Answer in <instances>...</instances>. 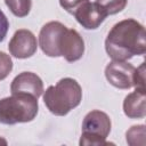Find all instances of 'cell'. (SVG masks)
Returning a JSON list of instances; mask_svg holds the SVG:
<instances>
[{"instance_id":"obj_4","label":"cell","mask_w":146,"mask_h":146,"mask_svg":"<svg viewBox=\"0 0 146 146\" xmlns=\"http://www.w3.org/2000/svg\"><path fill=\"white\" fill-rule=\"evenodd\" d=\"M110 116L98 110L89 112L82 122V135L80 138L81 146H103L108 145L106 141L111 132Z\"/></svg>"},{"instance_id":"obj_8","label":"cell","mask_w":146,"mask_h":146,"mask_svg":"<svg viewBox=\"0 0 146 146\" xmlns=\"http://www.w3.org/2000/svg\"><path fill=\"white\" fill-rule=\"evenodd\" d=\"M36 38L30 31L25 29H21L16 31L9 41L8 49L10 55L16 58L24 59L33 56L36 51Z\"/></svg>"},{"instance_id":"obj_9","label":"cell","mask_w":146,"mask_h":146,"mask_svg":"<svg viewBox=\"0 0 146 146\" xmlns=\"http://www.w3.org/2000/svg\"><path fill=\"white\" fill-rule=\"evenodd\" d=\"M59 52L67 62L73 63L79 60L84 52V41L78 31L66 29L59 42Z\"/></svg>"},{"instance_id":"obj_15","label":"cell","mask_w":146,"mask_h":146,"mask_svg":"<svg viewBox=\"0 0 146 146\" xmlns=\"http://www.w3.org/2000/svg\"><path fill=\"white\" fill-rule=\"evenodd\" d=\"M13 70V60L9 55L0 51V80H3Z\"/></svg>"},{"instance_id":"obj_12","label":"cell","mask_w":146,"mask_h":146,"mask_svg":"<svg viewBox=\"0 0 146 146\" xmlns=\"http://www.w3.org/2000/svg\"><path fill=\"white\" fill-rule=\"evenodd\" d=\"M127 143L130 146H144L145 145V125H132L125 133Z\"/></svg>"},{"instance_id":"obj_17","label":"cell","mask_w":146,"mask_h":146,"mask_svg":"<svg viewBox=\"0 0 146 146\" xmlns=\"http://www.w3.org/2000/svg\"><path fill=\"white\" fill-rule=\"evenodd\" d=\"M136 88L145 89V64L143 63L136 71Z\"/></svg>"},{"instance_id":"obj_11","label":"cell","mask_w":146,"mask_h":146,"mask_svg":"<svg viewBox=\"0 0 146 146\" xmlns=\"http://www.w3.org/2000/svg\"><path fill=\"white\" fill-rule=\"evenodd\" d=\"M123 112L129 119H143L146 115L145 89L136 88L123 100Z\"/></svg>"},{"instance_id":"obj_14","label":"cell","mask_w":146,"mask_h":146,"mask_svg":"<svg viewBox=\"0 0 146 146\" xmlns=\"http://www.w3.org/2000/svg\"><path fill=\"white\" fill-rule=\"evenodd\" d=\"M127 1L128 0H96L95 2L108 16L122 11L127 6Z\"/></svg>"},{"instance_id":"obj_16","label":"cell","mask_w":146,"mask_h":146,"mask_svg":"<svg viewBox=\"0 0 146 146\" xmlns=\"http://www.w3.org/2000/svg\"><path fill=\"white\" fill-rule=\"evenodd\" d=\"M8 29H9V22L6 17V15L3 14V11L0 9V42L5 40Z\"/></svg>"},{"instance_id":"obj_2","label":"cell","mask_w":146,"mask_h":146,"mask_svg":"<svg viewBox=\"0 0 146 146\" xmlns=\"http://www.w3.org/2000/svg\"><path fill=\"white\" fill-rule=\"evenodd\" d=\"M81 100V86L72 78L60 79L55 86H49L43 94L44 105L57 116L66 115L71 110L79 106Z\"/></svg>"},{"instance_id":"obj_6","label":"cell","mask_w":146,"mask_h":146,"mask_svg":"<svg viewBox=\"0 0 146 146\" xmlns=\"http://www.w3.org/2000/svg\"><path fill=\"white\" fill-rule=\"evenodd\" d=\"M66 26L57 21L48 22L42 26L39 33V46L43 54L49 57H60L59 42Z\"/></svg>"},{"instance_id":"obj_10","label":"cell","mask_w":146,"mask_h":146,"mask_svg":"<svg viewBox=\"0 0 146 146\" xmlns=\"http://www.w3.org/2000/svg\"><path fill=\"white\" fill-rule=\"evenodd\" d=\"M11 94H27L39 98L43 92V82L32 72H22L14 78L10 84Z\"/></svg>"},{"instance_id":"obj_13","label":"cell","mask_w":146,"mask_h":146,"mask_svg":"<svg viewBox=\"0 0 146 146\" xmlns=\"http://www.w3.org/2000/svg\"><path fill=\"white\" fill-rule=\"evenodd\" d=\"M9 10L17 17H25L29 15L32 1L31 0H5Z\"/></svg>"},{"instance_id":"obj_1","label":"cell","mask_w":146,"mask_h":146,"mask_svg":"<svg viewBox=\"0 0 146 146\" xmlns=\"http://www.w3.org/2000/svg\"><path fill=\"white\" fill-rule=\"evenodd\" d=\"M105 49L113 60H128L146 52L145 27L136 19L128 18L116 23L107 34Z\"/></svg>"},{"instance_id":"obj_7","label":"cell","mask_w":146,"mask_h":146,"mask_svg":"<svg viewBox=\"0 0 146 146\" xmlns=\"http://www.w3.org/2000/svg\"><path fill=\"white\" fill-rule=\"evenodd\" d=\"M70 14H72L78 23L87 30H96L107 17L104 10L96 2H90V0L80 1Z\"/></svg>"},{"instance_id":"obj_3","label":"cell","mask_w":146,"mask_h":146,"mask_svg":"<svg viewBox=\"0 0 146 146\" xmlns=\"http://www.w3.org/2000/svg\"><path fill=\"white\" fill-rule=\"evenodd\" d=\"M38 98L27 94H11L0 99V123L16 124L31 122L38 114Z\"/></svg>"},{"instance_id":"obj_18","label":"cell","mask_w":146,"mask_h":146,"mask_svg":"<svg viewBox=\"0 0 146 146\" xmlns=\"http://www.w3.org/2000/svg\"><path fill=\"white\" fill-rule=\"evenodd\" d=\"M8 143H7V140L5 139V138H2V137H0V145H7Z\"/></svg>"},{"instance_id":"obj_5","label":"cell","mask_w":146,"mask_h":146,"mask_svg":"<svg viewBox=\"0 0 146 146\" xmlns=\"http://www.w3.org/2000/svg\"><path fill=\"white\" fill-rule=\"evenodd\" d=\"M136 71L137 68L125 60H112L105 67V76L113 87L130 89L136 87Z\"/></svg>"}]
</instances>
